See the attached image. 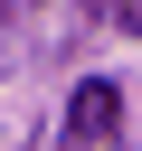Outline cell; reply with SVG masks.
<instances>
[{"label": "cell", "mask_w": 142, "mask_h": 151, "mask_svg": "<svg viewBox=\"0 0 142 151\" xmlns=\"http://www.w3.org/2000/svg\"><path fill=\"white\" fill-rule=\"evenodd\" d=\"M57 132H66V151H114V142H123V85H114V76H85V85L66 94V123H57Z\"/></svg>", "instance_id": "1"}, {"label": "cell", "mask_w": 142, "mask_h": 151, "mask_svg": "<svg viewBox=\"0 0 142 151\" xmlns=\"http://www.w3.org/2000/svg\"><path fill=\"white\" fill-rule=\"evenodd\" d=\"M123 28H133V38H142V0H123Z\"/></svg>", "instance_id": "2"}]
</instances>
